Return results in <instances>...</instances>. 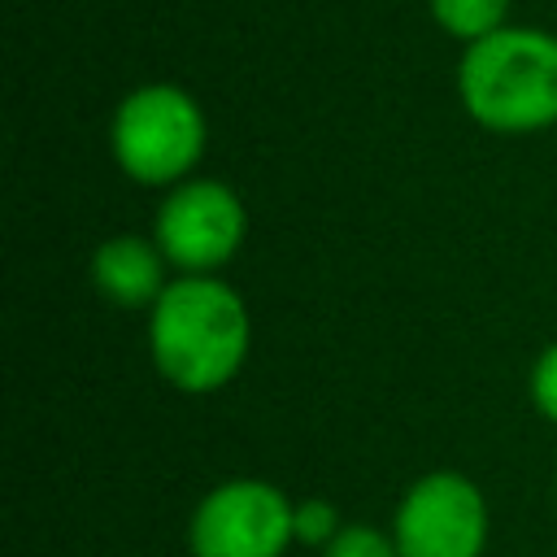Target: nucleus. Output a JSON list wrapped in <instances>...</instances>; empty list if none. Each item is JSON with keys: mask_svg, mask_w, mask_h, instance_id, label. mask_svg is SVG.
I'll return each instance as SVG.
<instances>
[{"mask_svg": "<svg viewBox=\"0 0 557 557\" xmlns=\"http://www.w3.org/2000/svg\"><path fill=\"white\" fill-rule=\"evenodd\" d=\"M466 113L500 135H527L557 122V35L535 26H500L466 44L457 65Z\"/></svg>", "mask_w": 557, "mask_h": 557, "instance_id": "f03ea898", "label": "nucleus"}, {"mask_svg": "<svg viewBox=\"0 0 557 557\" xmlns=\"http://www.w3.org/2000/svg\"><path fill=\"white\" fill-rule=\"evenodd\" d=\"M209 126L200 104L174 87V83H144L135 87L109 126V144L117 165L144 183V187H165L178 183L205 152Z\"/></svg>", "mask_w": 557, "mask_h": 557, "instance_id": "7ed1b4c3", "label": "nucleus"}, {"mask_svg": "<svg viewBox=\"0 0 557 557\" xmlns=\"http://www.w3.org/2000/svg\"><path fill=\"white\" fill-rule=\"evenodd\" d=\"M248 335L244 300L209 274L174 278L148 322L152 361L183 392H218L231 383L248 357Z\"/></svg>", "mask_w": 557, "mask_h": 557, "instance_id": "f257e3e1", "label": "nucleus"}, {"mask_svg": "<svg viewBox=\"0 0 557 557\" xmlns=\"http://www.w3.org/2000/svg\"><path fill=\"white\" fill-rule=\"evenodd\" d=\"M296 540V509L261 479H235L209 492L191 518L196 557H283Z\"/></svg>", "mask_w": 557, "mask_h": 557, "instance_id": "20e7f679", "label": "nucleus"}, {"mask_svg": "<svg viewBox=\"0 0 557 557\" xmlns=\"http://www.w3.org/2000/svg\"><path fill=\"white\" fill-rule=\"evenodd\" d=\"M244 231H248L244 200L218 178L174 183V191L157 213V248L165 252V261L183 265L187 274H209L222 261H231L235 248L244 244Z\"/></svg>", "mask_w": 557, "mask_h": 557, "instance_id": "423d86ee", "label": "nucleus"}, {"mask_svg": "<svg viewBox=\"0 0 557 557\" xmlns=\"http://www.w3.org/2000/svg\"><path fill=\"white\" fill-rule=\"evenodd\" d=\"M326 557H400V553H396V540H387L374 527H344L326 544Z\"/></svg>", "mask_w": 557, "mask_h": 557, "instance_id": "1a4fd4ad", "label": "nucleus"}, {"mask_svg": "<svg viewBox=\"0 0 557 557\" xmlns=\"http://www.w3.org/2000/svg\"><path fill=\"white\" fill-rule=\"evenodd\" d=\"M431 17L444 35L461 44H479L492 30L509 26V0H431Z\"/></svg>", "mask_w": 557, "mask_h": 557, "instance_id": "6e6552de", "label": "nucleus"}, {"mask_svg": "<svg viewBox=\"0 0 557 557\" xmlns=\"http://www.w3.org/2000/svg\"><path fill=\"white\" fill-rule=\"evenodd\" d=\"M531 396H535V409L557 422V344H548L531 370Z\"/></svg>", "mask_w": 557, "mask_h": 557, "instance_id": "9b49d317", "label": "nucleus"}, {"mask_svg": "<svg viewBox=\"0 0 557 557\" xmlns=\"http://www.w3.org/2000/svg\"><path fill=\"white\" fill-rule=\"evenodd\" d=\"M165 252L152 248L148 239L139 235H117V239H104L91 257V278L96 287L122 305V309H139V305H157L161 292L170 287L165 283Z\"/></svg>", "mask_w": 557, "mask_h": 557, "instance_id": "0eeeda50", "label": "nucleus"}, {"mask_svg": "<svg viewBox=\"0 0 557 557\" xmlns=\"http://www.w3.org/2000/svg\"><path fill=\"white\" fill-rule=\"evenodd\" d=\"M339 531H344L339 527V513L326 500H309V505L296 509V540H305V544H331Z\"/></svg>", "mask_w": 557, "mask_h": 557, "instance_id": "9d476101", "label": "nucleus"}, {"mask_svg": "<svg viewBox=\"0 0 557 557\" xmlns=\"http://www.w3.org/2000/svg\"><path fill=\"white\" fill-rule=\"evenodd\" d=\"M392 540L400 557H479L487 540V505L466 474L435 470L405 492Z\"/></svg>", "mask_w": 557, "mask_h": 557, "instance_id": "39448f33", "label": "nucleus"}]
</instances>
